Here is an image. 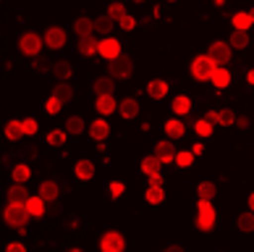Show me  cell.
<instances>
[{
    "mask_svg": "<svg viewBox=\"0 0 254 252\" xmlns=\"http://www.w3.org/2000/svg\"><path fill=\"white\" fill-rule=\"evenodd\" d=\"M29 218H32V213L26 208V202H8V208L3 213L5 226H13V229H24Z\"/></svg>",
    "mask_w": 254,
    "mask_h": 252,
    "instance_id": "1",
    "label": "cell"
},
{
    "mask_svg": "<svg viewBox=\"0 0 254 252\" xmlns=\"http://www.w3.org/2000/svg\"><path fill=\"white\" fill-rule=\"evenodd\" d=\"M215 61L210 58V55H196V58L191 61V77L196 82H210L212 74H215Z\"/></svg>",
    "mask_w": 254,
    "mask_h": 252,
    "instance_id": "2",
    "label": "cell"
},
{
    "mask_svg": "<svg viewBox=\"0 0 254 252\" xmlns=\"http://www.w3.org/2000/svg\"><path fill=\"white\" fill-rule=\"evenodd\" d=\"M42 45H45V37L34 34V32H26V34H21V40H18V50H21V55L37 58V55L42 53Z\"/></svg>",
    "mask_w": 254,
    "mask_h": 252,
    "instance_id": "3",
    "label": "cell"
},
{
    "mask_svg": "<svg viewBox=\"0 0 254 252\" xmlns=\"http://www.w3.org/2000/svg\"><path fill=\"white\" fill-rule=\"evenodd\" d=\"M108 69H110V77L113 79H128L131 71H134V61H131V55L121 53L118 58L108 61Z\"/></svg>",
    "mask_w": 254,
    "mask_h": 252,
    "instance_id": "4",
    "label": "cell"
},
{
    "mask_svg": "<svg viewBox=\"0 0 254 252\" xmlns=\"http://www.w3.org/2000/svg\"><path fill=\"white\" fill-rule=\"evenodd\" d=\"M196 210H199V216H196V226H199L202 231H210L215 226V205H212V200H202L199 197Z\"/></svg>",
    "mask_w": 254,
    "mask_h": 252,
    "instance_id": "5",
    "label": "cell"
},
{
    "mask_svg": "<svg viewBox=\"0 0 254 252\" xmlns=\"http://www.w3.org/2000/svg\"><path fill=\"white\" fill-rule=\"evenodd\" d=\"M100 250L102 252H124L126 250V239L121 231H105L100 239Z\"/></svg>",
    "mask_w": 254,
    "mask_h": 252,
    "instance_id": "6",
    "label": "cell"
},
{
    "mask_svg": "<svg viewBox=\"0 0 254 252\" xmlns=\"http://www.w3.org/2000/svg\"><path fill=\"white\" fill-rule=\"evenodd\" d=\"M207 55L215 61V66H225V63L231 61V55H233V48H231V42H212Z\"/></svg>",
    "mask_w": 254,
    "mask_h": 252,
    "instance_id": "7",
    "label": "cell"
},
{
    "mask_svg": "<svg viewBox=\"0 0 254 252\" xmlns=\"http://www.w3.org/2000/svg\"><path fill=\"white\" fill-rule=\"evenodd\" d=\"M100 55L105 61H113V58H118L121 55V42L116 40V37H105V40H100Z\"/></svg>",
    "mask_w": 254,
    "mask_h": 252,
    "instance_id": "8",
    "label": "cell"
},
{
    "mask_svg": "<svg viewBox=\"0 0 254 252\" xmlns=\"http://www.w3.org/2000/svg\"><path fill=\"white\" fill-rule=\"evenodd\" d=\"M45 45H48L50 50H61L65 45V29H61V26H50V29L45 32Z\"/></svg>",
    "mask_w": 254,
    "mask_h": 252,
    "instance_id": "9",
    "label": "cell"
},
{
    "mask_svg": "<svg viewBox=\"0 0 254 252\" xmlns=\"http://www.w3.org/2000/svg\"><path fill=\"white\" fill-rule=\"evenodd\" d=\"M155 155L160 158L163 163H176V147H173V139H163V142L155 145Z\"/></svg>",
    "mask_w": 254,
    "mask_h": 252,
    "instance_id": "10",
    "label": "cell"
},
{
    "mask_svg": "<svg viewBox=\"0 0 254 252\" xmlns=\"http://www.w3.org/2000/svg\"><path fill=\"white\" fill-rule=\"evenodd\" d=\"M95 108H97L100 116H110L113 110H118V102H116V97H113V95H97Z\"/></svg>",
    "mask_w": 254,
    "mask_h": 252,
    "instance_id": "11",
    "label": "cell"
},
{
    "mask_svg": "<svg viewBox=\"0 0 254 252\" xmlns=\"http://www.w3.org/2000/svg\"><path fill=\"white\" fill-rule=\"evenodd\" d=\"M110 134V124L105 118H97L95 124H89V137L92 139H97V142H102V139H108Z\"/></svg>",
    "mask_w": 254,
    "mask_h": 252,
    "instance_id": "12",
    "label": "cell"
},
{
    "mask_svg": "<svg viewBox=\"0 0 254 252\" xmlns=\"http://www.w3.org/2000/svg\"><path fill=\"white\" fill-rule=\"evenodd\" d=\"M26 208H29L32 218H42L45 213H48V200L37 194V197H29V200H26Z\"/></svg>",
    "mask_w": 254,
    "mask_h": 252,
    "instance_id": "13",
    "label": "cell"
},
{
    "mask_svg": "<svg viewBox=\"0 0 254 252\" xmlns=\"http://www.w3.org/2000/svg\"><path fill=\"white\" fill-rule=\"evenodd\" d=\"M147 95L152 97V100H163L165 95H168V82H163V79H152L147 84Z\"/></svg>",
    "mask_w": 254,
    "mask_h": 252,
    "instance_id": "14",
    "label": "cell"
},
{
    "mask_svg": "<svg viewBox=\"0 0 254 252\" xmlns=\"http://www.w3.org/2000/svg\"><path fill=\"white\" fill-rule=\"evenodd\" d=\"M73 32H76L79 37H89L92 32H95V21H92L89 16H79L76 21H73Z\"/></svg>",
    "mask_w": 254,
    "mask_h": 252,
    "instance_id": "15",
    "label": "cell"
},
{
    "mask_svg": "<svg viewBox=\"0 0 254 252\" xmlns=\"http://www.w3.org/2000/svg\"><path fill=\"white\" fill-rule=\"evenodd\" d=\"M37 194H40V197H45L48 202H53V200H58L61 186L55 184V181H42V184H40V189H37Z\"/></svg>",
    "mask_w": 254,
    "mask_h": 252,
    "instance_id": "16",
    "label": "cell"
},
{
    "mask_svg": "<svg viewBox=\"0 0 254 252\" xmlns=\"http://www.w3.org/2000/svg\"><path fill=\"white\" fill-rule=\"evenodd\" d=\"M118 113L124 118H136L139 116V102L134 97H126L124 102H118Z\"/></svg>",
    "mask_w": 254,
    "mask_h": 252,
    "instance_id": "17",
    "label": "cell"
},
{
    "mask_svg": "<svg viewBox=\"0 0 254 252\" xmlns=\"http://www.w3.org/2000/svg\"><path fill=\"white\" fill-rule=\"evenodd\" d=\"M79 53L81 55H87V58H89V55H95V53H100V42L95 40V37H81V40H79Z\"/></svg>",
    "mask_w": 254,
    "mask_h": 252,
    "instance_id": "18",
    "label": "cell"
},
{
    "mask_svg": "<svg viewBox=\"0 0 254 252\" xmlns=\"http://www.w3.org/2000/svg\"><path fill=\"white\" fill-rule=\"evenodd\" d=\"M144 200L149 205H160L165 200V192H163V184H149V189L144 192Z\"/></svg>",
    "mask_w": 254,
    "mask_h": 252,
    "instance_id": "19",
    "label": "cell"
},
{
    "mask_svg": "<svg viewBox=\"0 0 254 252\" xmlns=\"http://www.w3.org/2000/svg\"><path fill=\"white\" fill-rule=\"evenodd\" d=\"M210 82H212L218 89L228 87V84H231V71L225 69V66H218V69H215V74H212V79H210Z\"/></svg>",
    "mask_w": 254,
    "mask_h": 252,
    "instance_id": "20",
    "label": "cell"
},
{
    "mask_svg": "<svg viewBox=\"0 0 254 252\" xmlns=\"http://www.w3.org/2000/svg\"><path fill=\"white\" fill-rule=\"evenodd\" d=\"M113 89H116V79H113V77L95 79V92H97V95H113Z\"/></svg>",
    "mask_w": 254,
    "mask_h": 252,
    "instance_id": "21",
    "label": "cell"
},
{
    "mask_svg": "<svg viewBox=\"0 0 254 252\" xmlns=\"http://www.w3.org/2000/svg\"><path fill=\"white\" fill-rule=\"evenodd\" d=\"M26 132H24V121H8L5 124V137L11 139V142H16V139H21Z\"/></svg>",
    "mask_w": 254,
    "mask_h": 252,
    "instance_id": "22",
    "label": "cell"
},
{
    "mask_svg": "<svg viewBox=\"0 0 254 252\" xmlns=\"http://www.w3.org/2000/svg\"><path fill=\"white\" fill-rule=\"evenodd\" d=\"M26 200H29V192H26V186L16 181L11 189H8V202H26Z\"/></svg>",
    "mask_w": 254,
    "mask_h": 252,
    "instance_id": "23",
    "label": "cell"
},
{
    "mask_svg": "<svg viewBox=\"0 0 254 252\" xmlns=\"http://www.w3.org/2000/svg\"><path fill=\"white\" fill-rule=\"evenodd\" d=\"M184 124L178 118H171V121H165V134H168V139H181L184 137Z\"/></svg>",
    "mask_w": 254,
    "mask_h": 252,
    "instance_id": "24",
    "label": "cell"
},
{
    "mask_svg": "<svg viewBox=\"0 0 254 252\" xmlns=\"http://www.w3.org/2000/svg\"><path fill=\"white\" fill-rule=\"evenodd\" d=\"M73 171H76V176H79L81 181H87V179H92V176H95V163H92V161H79Z\"/></svg>",
    "mask_w": 254,
    "mask_h": 252,
    "instance_id": "25",
    "label": "cell"
},
{
    "mask_svg": "<svg viewBox=\"0 0 254 252\" xmlns=\"http://www.w3.org/2000/svg\"><path fill=\"white\" fill-rule=\"evenodd\" d=\"M113 26H116V18H110L108 13H105V16H100V18H95V32L105 34V37L113 32Z\"/></svg>",
    "mask_w": 254,
    "mask_h": 252,
    "instance_id": "26",
    "label": "cell"
},
{
    "mask_svg": "<svg viewBox=\"0 0 254 252\" xmlns=\"http://www.w3.org/2000/svg\"><path fill=\"white\" fill-rule=\"evenodd\" d=\"M189 110H191V100L186 97V95L173 97V113H176V116H186Z\"/></svg>",
    "mask_w": 254,
    "mask_h": 252,
    "instance_id": "27",
    "label": "cell"
},
{
    "mask_svg": "<svg viewBox=\"0 0 254 252\" xmlns=\"http://www.w3.org/2000/svg\"><path fill=\"white\" fill-rule=\"evenodd\" d=\"M11 176H13V181H18V184H26V181H29V176H32V168L26 166V163H18V166H13Z\"/></svg>",
    "mask_w": 254,
    "mask_h": 252,
    "instance_id": "28",
    "label": "cell"
},
{
    "mask_svg": "<svg viewBox=\"0 0 254 252\" xmlns=\"http://www.w3.org/2000/svg\"><path fill=\"white\" fill-rule=\"evenodd\" d=\"M231 48H236V50H244L249 45V34L244 32V29H233V34H231Z\"/></svg>",
    "mask_w": 254,
    "mask_h": 252,
    "instance_id": "29",
    "label": "cell"
},
{
    "mask_svg": "<svg viewBox=\"0 0 254 252\" xmlns=\"http://www.w3.org/2000/svg\"><path fill=\"white\" fill-rule=\"evenodd\" d=\"M53 74H55V77H58L61 82H68V79H71V74H73V69H71V63H68V61H58V63L53 66Z\"/></svg>",
    "mask_w": 254,
    "mask_h": 252,
    "instance_id": "30",
    "label": "cell"
},
{
    "mask_svg": "<svg viewBox=\"0 0 254 252\" xmlns=\"http://www.w3.org/2000/svg\"><path fill=\"white\" fill-rule=\"evenodd\" d=\"M249 26H254V21H252L249 11H239L236 16H233V29H244V32H247Z\"/></svg>",
    "mask_w": 254,
    "mask_h": 252,
    "instance_id": "31",
    "label": "cell"
},
{
    "mask_svg": "<svg viewBox=\"0 0 254 252\" xmlns=\"http://www.w3.org/2000/svg\"><path fill=\"white\" fill-rule=\"evenodd\" d=\"M63 129H65L68 134H73V137H76V134H81L87 126H84V118H79V116H71L68 121H65V126H63Z\"/></svg>",
    "mask_w": 254,
    "mask_h": 252,
    "instance_id": "32",
    "label": "cell"
},
{
    "mask_svg": "<svg viewBox=\"0 0 254 252\" xmlns=\"http://www.w3.org/2000/svg\"><path fill=\"white\" fill-rule=\"evenodd\" d=\"M196 194H199L202 200H215V194H218V186H215L212 181H202L199 186H196Z\"/></svg>",
    "mask_w": 254,
    "mask_h": 252,
    "instance_id": "33",
    "label": "cell"
},
{
    "mask_svg": "<svg viewBox=\"0 0 254 252\" xmlns=\"http://www.w3.org/2000/svg\"><path fill=\"white\" fill-rule=\"evenodd\" d=\"M236 226L244 231V234H249V231H254V210H249V213H241L239 221H236Z\"/></svg>",
    "mask_w": 254,
    "mask_h": 252,
    "instance_id": "34",
    "label": "cell"
},
{
    "mask_svg": "<svg viewBox=\"0 0 254 252\" xmlns=\"http://www.w3.org/2000/svg\"><path fill=\"white\" fill-rule=\"evenodd\" d=\"M160 166H163V161H160L157 155H147L144 161H142V171L149 176V173H157V171H160Z\"/></svg>",
    "mask_w": 254,
    "mask_h": 252,
    "instance_id": "35",
    "label": "cell"
},
{
    "mask_svg": "<svg viewBox=\"0 0 254 252\" xmlns=\"http://www.w3.org/2000/svg\"><path fill=\"white\" fill-rule=\"evenodd\" d=\"M53 95L58 97L61 102H68V100L73 97V89H71L65 82H61V84H55V87H53Z\"/></svg>",
    "mask_w": 254,
    "mask_h": 252,
    "instance_id": "36",
    "label": "cell"
},
{
    "mask_svg": "<svg viewBox=\"0 0 254 252\" xmlns=\"http://www.w3.org/2000/svg\"><path fill=\"white\" fill-rule=\"evenodd\" d=\"M194 132L199 134V137H210V134L215 132V124H210L207 118H199V121L194 124Z\"/></svg>",
    "mask_w": 254,
    "mask_h": 252,
    "instance_id": "37",
    "label": "cell"
},
{
    "mask_svg": "<svg viewBox=\"0 0 254 252\" xmlns=\"http://www.w3.org/2000/svg\"><path fill=\"white\" fill-rule=\"evenodd\" d=\"M65 129H55V132H50L48 134V145H53V147H61L63 142H65Z\"/></svg>",
    "mask_w": 254,
    "mask_h": 252,
    "instance_id": "38",
    "label": "cell"
},
{
    "mask_svg": "<svg viewBox=\"0 0 254 252\" xmlns=\"http://www.w3.org/2000/svg\"><path fill=\"white\" fill-rule=\"evenodd\" d=\"M191 161H194V153L191 150H181V153L176 155V166H181V168H189Z\"/></svg>",
    "mask_w": 254,
    "mask_h": 252,
    "instance_id": "39",
    "label": "cell"
},
{
    "mask_svg": "<svg viewBox=\"0 0 254 252\" xmlns=\"http://www.w3.org/2000/svg\"><path fill=\"white\" fill-rule=\"evenodd\" d=\"M108 16L116 18V21H121V18L126 16V5H124V3H113V5L108 8Z\"/></svg>",
    "mask_w": 254,
    "mask_h": 252,
    "instance_id": "40",
    "label": "cell"
},
{
    "mask_svg": "<svg viewBox=\"0 0 254 252\" xmlns=\"http://www.w3.org/2000/svg\"><path fill=\"white\" fill-rule=\"evenodd\" d=\"M61 105H63V102H61L58 97H55V95H50V97H48V102H45V110H48L50 116H55V113L61 110Z\"/></svg>",
    "mask_w": 254,
    "mask_h": 252,
    "instance_id": "41",
    "label": "cell"
},
{
    "mask_svg": "<svg viewBox=\"0 0 254 252\" xmlns=\"http://www.w3.org/2000/svg\"><path fill=\"white\" fill-rule=\"evenodd\" d=\"M220 124H223V126H233V124H236V116H233L231 108L220 110Z\"/></svg>",
    "mask_w": 254,
    "mask_h": 252,
    "instance_id": "42",
    "label": "cell"
},
{
    "mask_svg": "<svg viewBox=\"0 0 254 252\" xmlns=\"http://www.w3.org/2000/svg\"><path fill=\"white\" fill-rule=\"evenodd\" d=\"M118 26H121V29H126V32H131V29H134V26H136V18L134 16H124V18H121V21H118Z\"/></svg>",
    "mask_w": 254,
    "mask_h": 252,
    "instance_id": "43",
    "label": "cell"
},
{
    "mask_svg": "<svg viewBox=\"0 0 254 252\" xmlns=\"http://www.w3.org/2000/svg\"><path fill=\"white\" fill-rule=\"evenodd\" d=\"M24 132H26V137L37 134V121L34 118H24Z\"/></svg>",
    "mask_w": 254,
    "mask_h": 252,
    "instance_id": "44",
    "label": "cell"
},
{
    "mask_svg": "<svg viewBox=\"0 0 254 252\" xmlns=\"http://www.w3.org/2000/svg\"><path fill=\"white\" fill-rule=\"evenodd\" d=\"M121 194H124V184H121V181H113V184H110V197L118 200Z\"/></svg>",
    "mask_w": 254,
    "mask_h": 252,
    "instance_id": "45",
    "label": "cell"
},
{
    "mask_svg": "<svg viewBox=\"0 0 254 252\" xmlns=\"http://www.w3.org/2000/svg\"><path fill=\"white\" fill-rule=\"evenodd\" d=\"M48 69H50V63L45 61V58H40V55H37V58H34V71H40V74H45V71H48Z\"/></svg>",
    "mask_w": 254,
    "mask_h": 252,
    "instance_id": "46",
    "label": "cell"
},
{
    "mask_svg": "<svg viewBox=\"0 0 254 252\" xmlns=\"http://www.w3.org/2000/svg\"><path fill=\"white\" fill-rule=\"evenodd\" d=\"M48 216H61V202L58 200H53V202H48Z\"/></svg>",
    "mask_w": 254,
    "mask_h": 252,
    "instance_id": "47",
    "label": "cell"
},
{
    "mask_svg": "<svg viewBox=\"0 0 254 252\" xmlns=\"http://www.w3.org/2000/svg\"><path fill=\"white\" fill-rule=\"evenodd\" d=\"M26 247L21 245V242H11V245H8V252H24Z\"/></svg>",
    "mask_w": 254,
    "mask_h": 252,
    "instance_id": "48",
    "label": "cell"
},
{
    "mask_svg": "<svg viewBox=\"0 0 254 252\" xmlns=\"http://www.w3.org/2000/svg\"><path fill=\"white\" fill-rule=\"evenodd\" d=\"M204 118L210 121V124H220V113H215V110H210V113H207Z\"/></svg>",
    "mask_w": 254,
    "mask_h": 252,
    "instance_id": "49",
    "label": "cell"
},
{
    "mask_svg": "<svg viewBox=\"0 0 254 252\" xmlns=\"http://www.w3.org/2000/svg\"><path fill=\"white\" fill-rule=\"evenodd\" d=\"M149 184H163V173H149Z\"/></svg>",
    "mask_w": 254,
    "mask_h": 252,
    "instance_id": "50",
    "label": "cell"
},
{
    "mask_svg": "<svg viewBox=\"0 0 254 252\" xmlns=\"http://www.w3.org/2000/svg\"><path fill=\"white\" fill-rule=\"evenodd\" d=\"M239 126H241V129H247V126H249V118H247V116H241V118H239Z\"/></svg>",
    "mask_w": 254,
    "mask_h": 252,
    "instance_id": "51",
    "label": "cell"
},
{
    "mask_svg": "<svg viewBox=\"0 0 254 252\" xmlns=\"http://www.w3.org/2000/svg\"><path fill=\"white\" fill-rule=\"evenodd\" d=\"M191 153H194V155H202V153H204V147H202V145H194V147H191Z\"/></svg>",
    "mask_w": 254,
    "mask_h": 252,
    "instance_id": "52",
    "label": "cell"
},
{
    "mask_svg": "<svg viewBox=\"0 0 254 252\" xmlns=\"http://www.w3.org/2000/svg\"><path fill=\"white\" fill-rule=\"evenodd\" d=\"M249 210H254V192L249 194Z\"/></svg>",
    "mask_w": 254,
    "mask_h": 252,
    "instance_id": "53",
    "label": "cell"
},
{
    "mask_svg": "<svg viewBox=\"0 0 254 252\" xmlns=\"http://www.w3.org/2000/svg\"><path fill=\"white\" fill-rule=\"evenodd\" d=\"M247 79H249V84H254V71H249V74H247Z\"/></svg>",
    "mask_w": 254,
    "mask_h": 252,
    "instance_id": "54",
    "label": "cell"
},
{
    "mask_svg": "<svg viewBox=\"0 0 254 252\" xmlns=\"http://www.w3.org/2000/svg\"><path fill=\"white\" fill-rule=\"evenodd\" d=\"M249 16H252V21H254V8H252V11H249Z\"/></svg>",
    "mask_w": 254,
    "mask_h": 252,
    "instance_id": "55",
    "label": "cell"
},
{
    "mask_svg": "<svg viewBox=\"0 0 254 252\" xmlns=\"http://www.w3.org/2000/svg\"><path fill=\"white\" fill-rule=\"evenodd\" d=\"M134 3H144V0H134Z\"/></svg>",
    "mask_w": 254,
    "mask_h": 252,
    "instance_id": "56",
    "label": "cell"
},
{
    "mask_svg": "<svg viewBox=\"0 0 254 252\" xmlns=\"http://www.w3.org/2000/svg\"><path fill=\"white\" fill-rule=\"evenodd\" d=\"M168 3H176V0H168Z\"/></svg>",
    "mask_w": 254,
    "mask_h": 252,
    "instance_id": "57",
    "label": "cell"
}]
</instances>
